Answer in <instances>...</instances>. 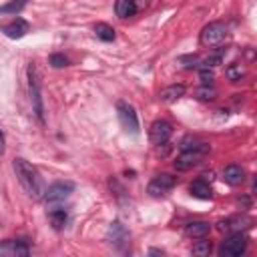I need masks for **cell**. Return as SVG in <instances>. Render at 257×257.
<instances>
[{"mask_svg": "<svg viewBox=\"0 0 257 257\" xmlns=\"http://www.w3.org/2000/svg\"><path fill=\"white\" fill-rule=\"evenodd\" d=\"M12 167H14V173L18 177V183L22 185V189L26 191V195L30 199H34V201L36 199H42L46 187H44V181H42L40 173L36 171V167H32L26 159H20V157L14 159Z\"/></svg>", "mask_w": 257, "mask_h": 257, "instance_id": "cell-1", "label": "cell"}, {"mask_svg": "<svg viewBox=\"0 0 257 257\" xmlns=\"http://www.w3.org/2000/svg\"><path fill=\"white\" fill-rule=\"evenodd\" d=\"M28 90H30V102H32V110L38 118L40 124H44V104H42V92H40V82H38V74L36 68L30 64L28 66Z\"/></svg>", "mask_w": 257, "mask_h": 257, "instance_id": "cell-2", "label": "cell"}, {"mask_svg": "<svg viewBox=\"0 0 257 257\" xmlns=\"http://www.w3.org/2000/svg\"><path fill=\"white\" fill-rule=\"evenodd\" d=\"M116 114H118V120H120V126L131 133V135H139V116H137V110L133 104L124 102V100H118L116 102Z\"/></svg>", "mask_w": 257, "mask_h": 257, "instance_id": "cell-3", "label": "cell"}, {"mask_svg": "<svg viewBox=\"0 0 257 257\" xmlns=\"http://www.w3.org/2000/svg\"><path fill=\"white\" fill-rule=\"evenodd\" d=\"M227 36V26L223 22H209L203 30H201V44L205 46H215L219 42H223Z\"/></svg>", "mask_w": 257, "mask_h": 257, "instance_id": "cell-4", "label": "cell"}, {"mask_svg": "<svg viewBox=\"0 0 257 257\" xmlns=\"http://www.w3.org/2000/svg\"><path fill=\"white\" fill-rule=\"evenodd\" d=\"M72 191H74V183H70V181H58V183H52L44 191V197L42 199L46 203H60V201L68 199Z\"/></svg>", "mask_w": 257, "mask_h": 257, "instance_id": "cell-5", "label": "cell"}, {"mask_svg": "<svg viewBox=\"0 0 257 257\" xmlns=\"http://www.w3.org/2000/svg\"><path fill=\"white\" fill-rule=\"evenodd\" d=\"M245 249H247V237L241 233H233L229 239H225L219 253L223 257H239L245 253Z\"/></svg>", "mask_w": 257, "mask_h": 257, "instance_id": "cell-6", "label": "cell"}, {"mask_svg": "<svg viewBox=\"0 0 257 257\" xmlns=\"http://www.w3.org/2000/svg\"><path fill=\"white\" fill-rule=\"evenodd\" d=\"M207 153H209V149L183 151V153L177 157V161H175V169H177V171H189V169L197 167V165L203 161V157H205Z\"/></svg>", "mask_w": 257, "mask_h": 257, "instance_id": "cell-7", "label": "cell"}, {"mask_svg": "<svg viewBox=\"0 0 257 257\" xmlns=\"http://www.w3.org/2000/svg\"><path fill=\"white\" fill-rule=\"evenodd\" d=\"M173 135V126L167 120H155L149 128V139L153 145H165Z\"/></svg>", "mask_w": 257, "mask_h": 257, "instance_id": "cell-8", "label": "cell"}, {"mask_svg": "<svg viewBox=\"0 0 257 257\" xmlns=\"http://www.w3.org/2000/svg\"><path fill=\"white\" fill-rule=\"evenodd\" d=\"M175 183H177V179H175L173 175L161 173V175H157V177L149 183V193H151L153 197H161V195H165L167 191H171V189L175 187Z\"/></svg>", "mask_w": 257, "mask_h": 257, "instance_id": "cell-9", "label": "cell"}, {"mask_svg": "<svg viewBox=\"0 0 257 257\" xmlns=\"http://www.w3.org/2000/svg\"><path fill=\"white\" fill-rule=\"evenodd\" d=\"M108 241L116 249H124L128 245V231L124 229L122 223H118V221L110 223V227H108Z\"/></svg>", "mask_w": 257, "mask_h": 257, "instance_id": "cell-10", "label": "cell"}, {"mask_svg": "<svg viewBox=\"0 0 257 257\" xmlns=\"http://www.w3.org/2000/svg\"><path fill=\"white\" fill-rule=\"evenodd\" d=\"M0 255L6 257H26L28 255V245L22 241H4L0 243Z\"/></svg>", "mask_w": 257, "mask_h": 257, "instance_id": "cell-11", "label": "cell"}, {"mask_svg": "<svg viewBox=\"0 0 257 257\" xmlns=\"http://www.w3.org/2000/svg\"><path fill=\"white\" fill-rule=\"evenodd\" d=\"M2 32H4L8 38L18 40V38H22V36L28 32V22L22 20V18H14L12 22H8V24L2 26Z\"/></svg>", "mask_w": 257, "mask_h": 257, "instance_id": "cell-12", "label": "cell"}, {"mask_svg": "<svg viewBox=\"0 0 257 257\" xmlns=\"http://www.w3.org/2000/svg\"><path fill=\"white\" fill-rule=\"evenodd\" d=\"M221 175H223V181H225L227 185H231V187H237V185H241V183L245 181V171H243L239 165H229V167H225Z\"/></svg>", "mask_w": 257, "mask_h": 257, "instance_id": "cell-13", "label": "cell"}, {"mask_svg": "<svg viewBox=\"0 0 257 257\" xmlns=\"http://www.w3.org/2000/svg\"><path fill=\"white\" fill-rule=\"evenodd\" d=\"M183 94H185V86L183 84H171V86H165L159 92V98H161V102L171 104V102H177Z\"/></svg>", "mask_w": 257, "mask_h": 257, "instance_id": "cell-14", "label": "cell"}, {"mask_svg": "<svg viewBox=\"0 0 257 257\" xmlns=\"http://www.w3.org/2000/svg\"><path fill=\"white\" fill-rule=\"evenodd\" d=\"M114 12L118 18H131L137 14V2L135 0H116L114 2Z\"/></svg>", "mask_w": 257, "mask_h": 257, "instance_id": "cell-15", "label": "cell"}, {"mask_svg": "<svg viewBox=\"0 0 257 257\" xmlns=\"http://www.w3.org/2000/svg\"><path fill=\"white\" fill-rule=\"evenodd\" d=\"M191 195L197 199H211L213 197V189L205 179H199L195 183H191Z\"/></svg>", "mask_w": 257, "mask_h": 257, "instance_id": "cell-16", "label": "cell"}, {"mask_svg": "<svg viewBox=\"0 0 257 257\" xmlns=\"http://www.w3.org/2000/svg\"><path fill=\"white\" fill-rule=\"evenodd\" d=\"M209 231H211V225H209L207 221H193V223H189V225L185 227V233H187L189 237H197V239L209 235Z\"/></svg>", "mask_w": 257, "mask_h": 257, "instance_id": "cell-17", "label": "cell"}, {"mask_svg": "<svg viewBox=\"0 0 257 257\" xmlns=\"http://www.w3.org/2000/svg\"><path fill=\"white\" fill-rule=\"evenodd\" d=\"M48 221H50V225H52L54 229H62V227L66 225V221H68V213H66L64 209H60V207L50 209V211H48Z\"/></svg>", "mask_w": 257, "mask_h": 257, "instance_id": "cell-18", "label": "cell"}, {"mask_svg": "<svg viewBox=\"0 0 257 257\" xmlns=\"http://www.w3.org/2000/svg\"><path fill=\"white\" fill-rule=\"evenodd\" d=\"M94 34H96L100 40H104V42L114 40V28H112V26H108V24H104V22L94 24Z\"/></svg>", "mask_w": 257, "mask_h": 257, "instance_id": "cell-19", "label": "cell"}, {"mask_svg": "<svg viewBox=\"0 0 257 257\" xmlns=\"http://www.w3.org/2000/svg\"><path fill=\"white\" fill-rule=\"evenodd\" d=\"M26 6V0H10L0 6V14H16Z\"/></svg>", "mask_w": 257, "mask_h": 257, "instance_id": "cell-20", "label": "cell"}, {"mask_svg": "<svg viewBox=\"0 0 257 257\" xmlns=\"http://www.w3.org/2000/svg\"><path fill=\"white\" fill-rule=\"evenodd\" d=\"M211 249H213L211 241H205V239L201 237V241H197V243L193 245V255H197V257H207V255L211 253Z\"/></svg>", "mask_w": 257, "mask_h": 257, "instance_id": "cell-21", "label": "cell"}, {"mask_svg": "<svg viewBox=\"0 0 257 257\" xmlns=\"http://www.w3.org/2000/svg\"><path fill=\"white\" fill-rule=\"evenodd\" d=\"M223 56H225V48H221V50H217V52L209 54V56L203 60V64H205L207 68H211V66H219V64L223 62Z\"/></svg>", "mask_w": 257, "mask_h": 257, "instance_id": "cell-22", "label": "cell"}, {"mask_svg": "<svg viewBox=\"0 0 257 257\" xmlns=\"http://www.w3.org/2000/svg\"><path fill=\"white\" fill-rule=\"evenodd\" d=\"M241 223H249V219H245V217H235V219L221 221V223H219V231H229V229H233V227H237V225H241ZM241 227H243V225H241Z\"/></svg>", "mask_w": 257, "mask_h": 257, "instance_id": "cell-23", "label": "cell"}, {"mask_svg": "<svg viewBox=\"0 0 257 257\" xmlns=\"http://www.w3.org/2000/svg\"><path fill=\"white\" fill-rule=\"evenodd\" d=\"M197 96H199L201 100H213V98H217V90H215L213 86H209V84H203V86L197 90Z\"/></svg>", "mask_w": 257, "mask_h": 257, "instance_id": "cell-24", "label": "cell"}, {"mask_svg": "<svg viewBox=\"0 0 257 257\" xmlns=\"http://www.w3.org/2000/svg\"><path fill=\"white\" fill-rule=\"evenodd\" d=\"M48 62H50V66H54V68H62V66H68V58H66L64 54H52Z\"/></svg>", "mask_w": 257, "mask_h": 257, "instance_id": "cell-25", "label": "cell"}, {"mask_svg": "<svg viewBox=\"0 0 257 257\" xmlns=\"http://www.w3.org/2000/svg\"><path fill=\"white\" fill-rule=\"evenodd\" d=\"M199 78H201V82L203 84H211L213 80H215V74L205 66V68H201V72H199Z\"/></svg>", "mask_w": 257, "mask_h": 257, "instance_id": "cell-26", "label": "cell"}, {"mask_svg": "<svg viewBox=\"0 0 257 257\" xmlns=\"http://www.w3.org/2000/svg\"><path fill=\"white\" fill-rule=\"evenodd\" d=\"M241 76H243L241 66H231V68H227V78H229V80H241Z\"/></svg>", "mask_w": 257, "mask_h": 257, "instance_id": "cell-27", "label": "cell"}, {"mask_svg": "<svg viewBox=\"0 0 257 257\" xmlns=\"http://www.w3.org/2000/svg\"><path fill=\"white\" fill-rule=\"evenodd\" d=\"M4 153V135L0 133V155Z\"/></svg>", "mask_w": 257, "mask_h": 257, "instance_id": "cell-28", "label": "cell"}]
</instances>
